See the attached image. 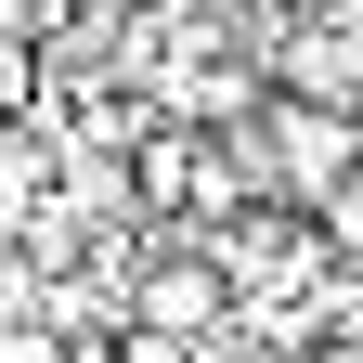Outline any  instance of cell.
<instances>
[{
  "label": "cell",
  "mask_w": 363,
  "mask_h": 363,
  "mask_svg": "<svg viewBox=\"0 0 363 363\" xmlns=\"http://www.w3.org/2000/svg\"><path fill=\"white\" fill-rule=\"evenodd\" d=\"M272 91L363 117V13H286L272 26Z\"/></svg>",
  "instance_id": "7a4b0ae2"
},
{
  "label": "cell",
  "mask_w": 363,
  "mask_h": 363,
  "mask_svg": "<svg viewBox=\"0 0 363 363\" xmlns=\"http://www.w3.org/2000/svg\"><path fill=\"white\" fill-rule=\"evenodd\" d=\"M130 325H143V337H220V325H234V286L208 272V247L130 259Z\"/></svg>",
  "instance_id": "3957f363"
},
{
  "label": "cell",
  "mask_w": 363,
  "mask_h": 363,
  "mask_svg": "<svg viewBox=\"0 0 363 363\" xmlns=\"http://www.w3.org/2000/svg\"><path fill=\"white\" fill-rule=\"evenodd\" d=\"M52 26V0H0V65H26V39Z\"/></svg>",
  "instance_id": "277c9868"
},
{
  "label": "cell",
  "mask_w": 363,
  "mask_h": 363,
  "mask_svg": "<svg viewBox=\"0 0 363 363\" xmlns=\"http://www.w3.org/2000/svg\"><path fill=\"white\" fill-rule=\"evenodd\" d=\"M259 169H272V208H325L337 182H363V117L337 104H259Z\"/></svg>",
  "instance_id": "6da1fadb"
}]
</instances>
